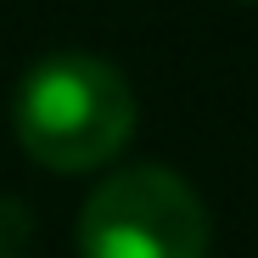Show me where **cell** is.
<instances>
[{"instance_id": "2", "label": "cell", "mask_w": 258, "mask_h": 258, "mask_svg": "<svg viewBox=\"0 0 258 258\" xmlns=\"http://www.w3.org/2000/svg\"><path fill=\"white\" fill-rule=\"evenodd\" d=\"M208 208L174 168L135 163L79 208V258H208Z\"/></svg>"}, {"instance_id": "3", "label": "cell", "mask_w": 258, "mask_h": 258, "mask_svg": "<svg viewBox=\"0 0 258 258\" xmlns=\"http://www.w3.org/2000/svg\"><path fill=\"white\" fill-rule=\"evenodd\" d=\"M0 258H17V252H0Z\"/></svg>"}, {"instance_id": "1", "label": "cell", "mask_w": 258, "mask_h": 258, "mask_svg": "<svg viewBox=\"0 0 258 258\" xmlns=\"http://www.w3.org/2000/svg\"><path fill=\"white\" fill-rule=\"evenodd\" d=\"M17 146L51 174H90L112 163L135 135V90L129 79L84 51L39 56L12 96Z\"/></svg>"}, {"instance_id": "4", "label": "cell", "mask_w": 258, "mask_h": 258, "mask_svg": "<svg viewBox=\"0 0 258 258\" xmlns=\"http://www.w3.org/2000/svg\"><path fill=\"white\" fill-rule=\"evenodd\" d=\"M247 6H252V0H247Z\"/></svg>"}]
</instances>
